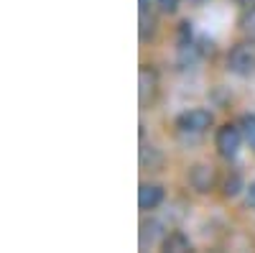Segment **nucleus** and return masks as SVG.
I'll use <instances>...</instances> for the list:
<instances>
[{
    "label": "nucleus",
    "instance_id": "1a4fd4ad",
    "mask_svg": "<svg viewBox=\"0 0 255 253\" xmlns=\"http://www.w3.org/2000/svg\"><path fill=\"white\" fill-rule=\"evenodd\" d=\"M161 161H163V156L158 154L156 146H143V149H140V164L143 166L156 169V166H161Z\"/></svg>",
    "mask_w": 255,
    "mask_h": 253
},
{
    "label": "nucleus",
    "instance_id": "dca6fc26",
    "mask_svg": "<svg viewBox=\"0 0 255 253\" xmlns=\"http://www.w3.org/2000/svg\"><path fill=\"white\" fill-rule=\"evenodd\" d=\"M189 3H191V5H204L207 0H189Z\"/></svg>",
    "mask_w": 255,
    "mask_h": 253
},
{
    "label": "nucleus",
    "instance_id": "f3484780",
    "mask_svg": "<svg viewBox=\"0 0 255 253\" xmlns=\"http://www.w3.org/2000/svg\"><path fill=\"white\" fill-rule=\"evenodd\" d=\"M140 8H148V0H140Z\"/></svg>",
    "mask_w": 255,
    "mask_h": 253
},
{
    "label": "nucleus",
    "instance_id": "4468645a",
    "mask_svg": "<svg viewBox=\"0 0 255 253\" xmlns=\"http://www.w3.org/2000/svg\"><path fill=\"white\" fill-rule=\"evenodd\" d=\"M156 3H158L161 13H176V8H179V0H156Z\"/></svg>",
    "mask_w": 255,
    "mask_h": 253
},
{
    "label": "nucleus",
    "instance_id": "20e7f679",
    "mask_svg": "<svg viewBox=\"0 0 255 253\" xmlns=\"http://www.w3.org/2000/svg\"><path fill=\"white\" fill-rule=\"evenodd\" d=\"M189 184H191V189H197L199 195L212 192L215 184H217L215 166H209V164H194V166L189 169Z\"/></svg>",
    "mask_w": 255,
    "mask_h": 253
},
{
    "label": "nucleus",
    "instance_id": "f8f14e48",
    "mask_svg": "<svg viewBox=\"0 0 255 253\" xmlns=\"http://www.w3.org/2000/svg\"><path fill=\"white\" fill-rule=\"evenodd\" d=\"M240 189H245V184H243V177H240V174H230V177L225 179V184H222L225 197H238V195H240Z\"/></svg>",
    "mask_w": 255,
    "mask_h": 253
},
{
    "label": "nucleus",
    "instance_id": "9b49d317",
    "mask_svg": "<svg viewBox=\"0 0 255 253\" xmlns=\"http://www.w3.org/2000/svg\"><path fill=\"white\" fill-rule=\"evenodd\" d=\"M156 31V18L148 13V8H140V41L151 38Z\"/></svg>",
    "mask_w": 255,
    "mask_h": 253
},
{
    "label": "nucleus",
    "instance_id": "9d476101",
    "mask_svg": "<svg viewBox=\"0 0 255 253\" xmlns=\"http://www.w3.org/2000/svg\"><path fill=\"white\" fill-rule=\"evenodd\" d=\"M238 125H240V131L245 136V143L255 151V115H243Z\"/></svg>",
    "mask_w": 255,
    "mask_h": 253
},
{
    "label": "nucleus",
    "instance_id": "2eb2a0df",
    "mask_svg": "<svg viewBox=\"0 0 255 253\" xmlns=\"http://www.w3.org/2000/svg\"><path fill=\"white\" fill-rule=\"evenodd\" d=\"M245 202H248V207L255 210V182H250V184L245 187Z\"/></svg>",
    "mask_w": 255,
    "mask_h": 253
},
{
    "label": "nucleus",
    "instance_id": "f03ea898",
    "mask_svg": "<svg viewBox=\"0 0 255 253\" xmlns=\"http://www.w3.org/2000/svg\"><path fill=\"white\" fill-rule=\"evenodd\" d=\"M227 69L238 77H253L255 74V49L250 44H238L227 54Z\"/></svg>",
    "mask_w": 255,
    "mask_h": 253
},
{
    "label": "nucleus",
    "instance_id": "a211bd4d",
    "mask_svg": "<svg viewBox=\"0 0 255 253\" xmlns=\"http://www.w3.org/2000/svg\"><path fill=\"white\" fill-rule=\"evenodd\" d=\"M245 3H248V5H255V0H245Z\"/></svg>",
    "mask_w": 255,
    "mask_h": 253
},
{
    "label": "nucleus",
    "instance_id": "39448f33",
    "mask_svg": "<svg viewBox=\"0 0 255 253\" xmlns=\"http://www.w3.org/2000/svg\"><path fill=\"white\" fill-rule=\"evenodd\" d=\"M166 200V192L161 184H140L138 189V205L140 210H156Z\"/></svg>",
    "mask_w": 255,
    "mask_h": 253
},
{
    "label": "nucleus",
    "instance_id": "0eeeda50",
    "mask_svg": "<svg viewBox=\"0 0 255 253\" xmlns=\"http://www.w3.org/2000/svg\"><path fill=\"white\" fill-rule=\"evenodd\" d=\"M161 248L168 251V253H184V251H191V241H189L186 233H181V230H171L168 236H163Z\"/></svg>",
    "mask_w": 255,
    "mask_h": 253
},
{
    "label": "nucleus",
    "instance_id": "7ed1b4c3",
    "mask_svg": "<svg viewBox=\"0 0 255 253\" xmlns=\"http://www.w3.org/2000/svg\"><path fill=\"white\" fill-rule=\"evenodd\" d=\"M215 123L209 110L204 108H191V110H184L179 118H176V128L181 133H204L209 125Z\"/></svg>",
    "mask_w": 255,
    "mask_h": 253
},
{
    "label": "nucleus",
    "instance_id": "423d86ee",
    "mask_svg": "<svg viewBox=\"0 0 255 253\" xmlns=\"http://www.w3.org/2000/svg\"><path fill=\"white\" fill-rule=\"evenodd\" d=\"M138 84H140V105H145V102H151L153 100V95H156V87H158V77H156V72L151 69V67H140V72H138Z\"/></svg>",
    "mask_w": 255,
    "mask_h": 253
},
{
    "label": "nucleus",
    "instance_id": "f257e3e1",
    "mask_svg": "<svg viewBox=\"0 0 255 253\" xmlns=\"http://www.w3.org/2000/svg\"><path fill=\"white\" fill-rule=\"evenodd\" d=\"M243 141H245V136L240 131V125H232V123H225L222 128H217V133H215V146H217V151H220L222 159H235Z\"/></svg>",
    "mask_w": 255,
    "mask_h": 253
},
{
    "label": "nucleus",
    "instance_id": "ddd939ff",
    "mask_svg": "<svg viewBox=\"0 0 255 253\" xmlns=\"http://www.w3.org/2000/svg\"><path fill=\"white\" fill-rule=\"evenodd\" d=\"M243 31H245L250 38H255V8H250V10L243 15Z\"/></svg>",
    "mask_w": 255,
    "mask_h": 253
},
{
    "label": "nucleus",
    "instance_id": "6e6552de",
    "mask_svg": "<svg viewBox=\"0 0 255 253\" xmlns=\"http://www.w3.org/2000/svg\"><path fill=\"white\" fill-rule=\"evenodd\" d=\"M161 236H163L161 223H156V220H148V223H143V225H140V248H145V246H153Z\"/></svg>",
    "mask_w": 255,
    "mask_h": 253
}]
</instances>
